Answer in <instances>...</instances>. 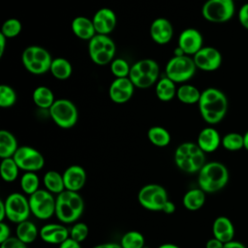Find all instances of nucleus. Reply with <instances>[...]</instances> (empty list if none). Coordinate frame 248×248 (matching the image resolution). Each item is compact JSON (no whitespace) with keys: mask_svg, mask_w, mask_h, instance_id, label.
Masks as SVG:
<instances>
[{"mask_svg":"<svg viewBox=\"0 0 248 248\" xmlns=\"http://www.w3.org/2000/svg\"><path fill=\"white\" fill-rule=\"evenodd\" d=\"M198 106L202 119L210 125H215L225 117L229 102L223 91L215 87H208L202 91Z\"/></svg>","mask_w":248,"mask_h":248,"instance_id":"f257e3e1","label":"nucleus"},{"mask_svg":"<svg viewBox=\"0 0 248 248\" xmlns=\"http://www.w3.org/2000/svg\"><path fill=\"white\" fill-rule=\"evenodd\" d=\"M227 167L216 161L205 163L198 172V184L204 193H216L222 190L229 182Z\"/></svg>","mask_w":248,"mask_h":248,"instance_id":"f03ea898","label":"nucleus"},{"mask_svg":"<svg viewBox=\"0 0 248 248\" xmlns=\"http://www.w3.org/2000/svg\"><path fill=\"white\" fill-rule=\"evenodd\" d=\"M84 202L78 192L64 190L56 197L55 216L65 224L75 223L81 216Z\"/></svg>","mask_w":248,"mask_h":248,"instance_id":"7ed1b4c3","label":"nucleus"},{"mask_svg":"<svg viewBox=\"0 0 248 248\" xmlns=\"http://www.w3.org/2000/svg\"><path fill=\"white\" fill-rule=\"evenodd\" d=\"M176 167L187 172H199L205 164V153L194 142H183L177 146L174 152Z\"/></svg>","mask_w":248,"mask_h":248,"instance_id":"20e7f679","label":"nucleus"},{"mask_svg":"<svg viewBox=\"0 0 248 248\" xmlns=\"http://www.w3.org/2000/svg\"><path fill=\"white\" fill-rule=\"evenodd\" d=\"M159 65L150 58L141 59L131 66L129 78L139 88H148L157 82L159 77Z\"/></svg>","mask_w":248,"mask_h":248,"instance_id":"39448f33","label":"nucleus"},{"mask_svg":"<svg viewBox=\"0 0 248 248\" xmlns=\"http://www.w3.org/2000/svg\"><path fill=\"white\" fill-rule=\"evenodd\" d=\"M53 59L49 52L39 46L26 47L21 55V61L25 69L34 75H43L49 71Z\"/></svg>","mask_w":248,"mask_h":248,"instance_id":"423d86ee","label":"nucleus"},{"mask_svg":"<svg viewBox=\"0 0 248 248\" xmlns=\"http://www.w3.org/2000/svg\"><path fill=\"white\" fill-rule=\"evenodd\" d=\"M196 70L194 59L189 55H173L166 65V77L173 82L182 83L191 79Z\"/></svg>","mask_w":248,"mask_h":248,"instance_id":"0eeeda50","label":"nucleus"},{"mask_svg":"<svg viewBox=\"0 0 248 248\" xmlns=\"http://www.w3.org/2000/svg\"><path fill=\"white\" fill-rule=\"evenodd\" d=\"M234 0H207L202 8L203 18L213 23H224L234 15Z\"/></svg>","mask_w":248,"mask_h":248,"instance_id":"6e6552de","label":"nucleus"},{"mask_svg":"<svg viewBox=\"0 0 248 248\" xmlns=\"http://www.w3.org/2000/svg\"><path fill=\"white\" fill-rule=\"evenodd\" d=\"M49 115L53 122L63 129H70L74 127L78 118L77 107L68 99L55 100L49 108Z\"/></svg>","mask_w":248,"mask_h":248,"instance_id":"1a4fd4ad","label":"nucleus"},{"mask_svg":"<svg viewBox=\"0 0 248 248\" xmlns=\"http://www.w3.org/2000/svg\"><path fill=\"white\" fill-rule=\"evenodd\" d=\"M140 204L150 211H163L166 202L169 201L166 189L158 184L144 185L138 194Z\"/></svg>","mask_w":248,"mask_h":248,"instance_id":"9d476101","label":"nucleus"},{"mask_svg":"<svg viewBox=\"0 0 248 248\" xmlns=\"http://www.w3.org/2000/svg\"><path fill=\"white\" fill-rule=\"evenodd\" d=\"M31 213L38 219L46 220L55 214L56 199L47 190L39 189L29 197Z\"/></svg>","mask_w":248,"mask_h":248,"instance_id":"9b49d317","label":"nucleus"},{"mask_svg":"<svg viewBox=\"0 0 248 248\" xmlns=\"http://www.w3.org/2000/svg\"><path fill=\"white\" fill-rule=\"evenodd\" d=\"M7 218L13 222L19 224L28 220L31 213L29 200L20 193H12L4 201Z\"/></svg>","mask_w":248,"mask_h":248,"instance_id":"f8f14e48","label":"nucleus"},{"mask_svg":"<svg viewBox=\"0 0 248 248\" xmlns=\"http://www.w3.org/2000/svg\"><path fill=\"white\" fill-rule=\"evenodd\" d=\"M20 170L25 171H37L43 169L45 159L40 151L31 146H20L13 156Z\"/></svg>","mask_w":248,"mask_h":248,"instance_id":"ddd939ff","label":"nucleus"},{"mask_svg":"<svg viewBox=\"0 0 248 248\" xmlns=\"http://www.w3.org/2000/svg\"><path fill=\"white\" fill-rule=\"evenodd\" d=\"M197 69L212 72L220 68L222 64L221 52L213 46H202L195 55H193Z\"/></svg>","mask_w":248,"mask_h":248,"instance_id":"4468645a","label":"nucleus"},{"mask_svg":"<svg viewBox=\"0 0 248 248\" xmlns=\"http://www.w3.org/2000/svg\"><path fill=\"white\" fill-rule=\"evenodd\" d=\"M135 85L129 78H115L108 88L110 100L116 104L128 102L134 94Z\"/></svg>","mask_w":248,"mask_h":248,"instance_id":"2eb2a0df","label":"nucleus"},{"mask_svg":"<svg viewBox=\"0 0 248 248\" xmlns=\"http://www.w3.org/2000/svg\"><path fill=\"white\" fill-rule=\"evenodd\" d=\"M202 35L195 28L184 29L178 37V47L186 55H195L202 47Z\"/></svg>","mask_w":248,"mask_h":248,"instance_id":"dca6fc26","label":"nucleus"},{"mask_svg":"<svg viewBox=\"0 0 248 248\" xmlns=\"http://www.w3.org/2000/svg\"><path fill=\"white\" fill-rule=\"evenodd\" d=\"M92 21L97 34L108 35L116 27L117 17L111 9L102 8L95 13Z\"/></svg>","mask_w":248,"mask_h":248,"instance_id":"f3484780","label":"nucleus"},{"mask_svg":"<svg viewBox=\"0 0 248 248\" xmlns=\"http://www.w3.org/2000/svg\"><path fill=\"white\" fill-rule=\"evenodd\" d=\"M62 175L65 190L78 192L86 183V171L78 165L70 166L65 170Z\"/></svg>","mask_w":248,"mask_h":248,"instance_id":"a211bd4d","label":"nucleus"},{"mask_svg":"<svg viewBox=\"0 0 248 248\" xmlns=\"http://www.w3.org/2000/svg\"><path fill=\"white\" fill-rule=\"evenodd\" d=\"M173 35V27L170 21L165 17L154 19L150 25V36L158 45L168 44Z\"/></svg>","mask_w":248,"mask_h":248,"instance_id":"6ab92c4d","label":"nucleus"},{"mask_svg":"<svg viewBox=\"0 0 248 248\" xmlns=\"http://www.w3.org/2000/svg\"><path fill=\"white\" fill-rule=\"evenodd\" d=\"M221 137L218 131L212 127L203 128L197 140V144L204 153L214 152L221 144Z\"/></svg>","mask_w":248,"mask_h":248,"instance_id":"aec40b11","label":"nucleus"},{"mask_svg":"<svg viewBox=\"0 0 248 248\" xmlns=\"http://www.w3.org/2000/svg\"><path fill=\"white\" fill-rule=\"evenodd\" d=\"M213 237L221 242L228 243L234 238V227L232 222L226 216L217 217L212 224Z\"/></svg>","mask_w":248,"mask_h":248,"instance_id":"412c9836","label":"nucleus"},{"mask_svg":"<svg viewBox=\"0 0 248 248\" xmlns=\"http://www.w3.org/2000/svg\"><path fill=\"white\" fill-rule=\"evenodd\" d=\"M73 33L81 40H91L97 33L92 19L86 16H77L72 21Z\"/></svg>","mask_w":248,"mask_h":248,"instance_id":"4be33fe9","label":"nucleus"},{"mask_svg":"<svg viewBox=\"0 0 248 248\" xmlns=\"http://www.w3.org/2000/svg\"><path fill=\"white\" fill-rule=\"evenodd\" d=\"M18 149L16 137L7 130L0 131V157L2 159L11 158Z\"/></svg>","mask_w":248,"mask_h":248,"instance_id":"5701e85b","label":"nucleus"},{"mask_svg":"<svg viewBox=\"0 0 248 248\" xmlns=\"http://www.w3.org/2000/svg\"><path fill=\"white\" fill-rule=\"evenodd\" d=\"M205 202V193L201 188L191 189L183 196L182 203L190 211L199 210Z\"/></svg>","mask_w":248,"mask_h":248,"instance_id":"b1692460","label":"nucleus"},{"mask_svg":"<svg viewBox=\"0 0 248 248\" xmlns=\"http://www.w3.org/2000/svg\"><path fill=\"white\" fill-rule=\"evenodd\" d=\"M177 89L175 88V82L170 79L168 77L162 78L156 82L155 93L160 101L169 102L176 96Z\"/></svg>","mask_w":248,"mask_h":248,"instance_id":"393cba45","label":"nucleus"},{"mask_svg":"<svg viewBox=\"0 0 248 248\" xmlns=\"http://www.w3.org/2000/svg\"><path fill=\"white\" fill-rule=\"evenodd\" d=\"M49 71L55 78L63 80L71 77L73 72V67L70 61L67 60L66 58L57 57L52 60Z\"/></svg>","mask_w":248,"mask_h":248,"instance_id":"a878e982","label":"nucleus"},{"mask_svg":"<svg viewBox=\"0 0 248 248\" xmlns=\"http://www.w3.org/2000/svg\"><path fill=\"white\" fill-rule=\"evenodd\" d=\"M33 102L35 105L41 108H50V107L53 105L55 102L54 99V94L46 86L41 85L35 88L33 91Z\"/></svg>","mask_w":248,"mask_h":248,"instance_id":"bb28decb","label":"nucleus"},{"mask_svg":"<svg viewBox=\"0 0 248 248\" xmlns=\"http://www.w3.org/2000/svg\"><path fill=\"white\" fill-rule=\"evenodd\" d=\"M44 185L51 194H60L65 190L63 175L56 170H48L45 173Z\"/></svg>","mask_w":248,"mask_h":248,"instance_id":"cd10ccee","label":"nucleus"},{"mask_svg":"<svg viewBox=\"0 0 248 248\" xmlns=\"http://www.w3.org/2000/svg\"><path fill=\"white\" fill-rule=\"evenodd\" d=\"M39 232H38V229L35 226V224L26 220L17 224L16 233V237L19 240H21L25 244H29L36 240Z\"/></svg>","mask_w":248,"mask_h":248,"instance_id":"c85d7f7f","label":"nucleus"},{"mask_svg":"<svg viewBox=\"0 0 248 248\" xmlns=\"http://www.w3.org/2000/svg\"><path fill=\"white\" fill-rule=\"evenodd\" d=\"M202 92L192 84H182L176 91L177 99L187 105L199 103Z\"/></svg>","mask_w":248,"mask_h":248,"instance_id":"c756f323","label":"nucleus"},{"mask_svg":"<svg viewBox=\"0 0 248 248\" xmlns=\"http://www.w3.org/2000/svg\"><path fill=\"white\" fill-rule=\"evenodd\" d=\"M149 141L158 147H165L170 142V134L161 126H153L147 131Z\"/></svg>","mask_w":248,"mask_h":248,"instance_id":"7c9ffc66","label":"nucleus"},{"mask_svg":"<svg viewBox=\"0 0 248 248\" xmlns=\"http://www.w3.org/2000/svg\"><path fill=\"white\" fill-rule=\"evenodd\" d=\"M19 170L20 169L18 168L17 164L16 163L13 157L2 159V162L0 165V172L4 181L6 182L15 181L17 178Z\"/></svg>","mask_w":248,"mask_h":248,"instance_id":"2f4dec72","label":"nucleus"},{"mask_svg":"<svg viewBox=\"0 0 248 248\" xmlns=\"http://www.w3.org/2000/svg\"><path fill=\"white\" fill-rule=\"evenodd\" d=\"M222 146L229 151H237L244 148L243 135L235 132L226 134L221 140Z\"/></svg>","mask_w":248,"mask_h":248,"instance_id":"473e14b6","label":"nucleus"},{"mask_svg":"<svg viewBox=\"0 0 248 248\" xmlns=\"http://www.w3.org/2000/svg\"><path fill=\"white\" fill-rule=\"evenodd\" d=\"M113 46H115L114 42L108 35L96 34L91 40H89L88 52L89 55H91Z\"/></svg>","mask_w":248,"mask_h":248,"instance_id":"72a5a7b5","label":"nucleus"},{"mask_svg":"<svg viewBox=\"0 0 248 248\" xmlns=\"http://www.w3.org/2000/svg\"><path fill=\"white\" fill-rule=\"evenodd\" d=\"M39 176L33 171H25L20 178L21 190L27 195H32L37 192L39 190Z\"/></svg>","mask_w":248,"mask_h":248,"instance_id":"f704fd0d","label":"nucleus"},{"mask_svg":"<svg viewBox=\"0 0 248 248\" xmlns=\"http://www.w3.org/2000/svg\"><path fill=\"white\" fill-rule=\"evenodd\" d=\"M120 245L122 248H143L144 237L140 232L130 231L122 236Z\"/></svg>","mask_w":248,"mask_h":248,"instance_id":"c9c22d12","label":"nucleus"},{"mask_svg":"<svg viewBox=\"0 0 248 248\" xmlns=\"http://www.w3.org/2000/svg\"><path fill=\"white\" fill-rule=\"evenodd\" d=\"M16 102V91L7 84H1L0 85V107L10 108V107H13Z\"/></svg>","mask_w":248,"mask_h":248,"instance_id":"e433bc0d","label":"nucleus"},{"mask_svg":"<svg viewBox=\"0 0 248 248\" xmlns=\"http://www.w3.org/2000/svg\"><path fill=\"white\" fill-rule=\"evenodd\" d=\"M21 28H22V25L18 19L9 18L3 23L1 28V33L7 39H11V38L16 37L20 33Z\"/></svg>","mask_w":248,"mask_h":248,"instance_id":"4c0bfd02","label":"nucleus"},{"mask_svg":"<svg viewBox=\"0 0 248 248\" xmlns=\"http://www.w3.org/2000/svg\"><path fill=\"white\" fill-rule=\"evenodd\" d=\"M131 66L122 58H115L111 61L110 71L115 78H128Z\"/></svg>","mask_w":248,"mask_h":248,"instance_id":"58836bf2","label":"nucleus"},{"mask_svg":"<svg viewBox=\"0 0 248 248\" xmlns=\"http://www.w3.org/2000/svg\"><path fill=\"white\" fill-rule=\"evenodd\" d=\"M89 230L88 227L85 223L82 222H78L76 223L70 230V237L77 242H82L83 240L86 239L88 235Z\"/></svg>","mask_w":248,"mask_h":248,"instance_id":"ea45409f","label":"nucleus"},{"mask_svg":"<svg viewBox=\"0 0 248 248\" xmlns=\"http://www.w3.org/2000/svg\"><path fill=\"white\" fill-rule=\"evenodd\" d=\"M70 237V231L63 225H61L54 233L50 236L47 243L50 244H62L64 241H66Z\"/></svg>","mask_w":248,"mask_h":248,"instance_id":"a19ab883","label":"nucleus"},{"mask_svg":"<svg viewBox=\"0 0 248 248\" xmlns=\"http://www.w3.org/2000/svg\"><path fill=\"white\" fill-rule=\"evenodd\" d=\"M61 225L60 224H47V225H45L41 230H40V237L43 241L45 242H48L50 236L54 233V232L60 227Z\"/></svg>","mask_w":248,"mask_h":248,"instance_id":"79ce46f5","label":"nucleus"},{"mask_svg":"<svg viewBox=\"0 0 248 248\" xmlns=\"http://www.w3.org/2000/svg\"><path fill=\"white\" fill-rule=\"evenodd\" d=\"M1 248H27V246L16 236H11L1 243Z\"/></svg>","mask_w":248,"mask_h":248,"instance_id":"37998d69","label":"nucleus"},{"mask_svg":"<svg viewBox=\"0 0 248 248\" xmlns=\"http://www.w3.org/2000/svg\"><path fill=\"white\" fill-rule=\"evenodd\" d=\"M240 25L248 30V3L243 4L237 14Z\"/></svg>","mask_w":248,"mask_h":248,"instance_id":"c03bdc74","label":"nucleus"},{"mask_svg":"<svg viewBox=\"0 0 248 248\" xmlns=\"http://www.w3.org/2000/svg\"><path fill=\"white\" fill-rule=\"evenodd\" d=\"M10 234H11V230L9 226L4 222H0V242L2 243L6 239L11 237Z\"/></svg>","mask_w":248,"mask_h":248,"instance_id":"a18cd8bd","label":"nucleus"},{"mask_svg":"<svg viewBox=\"0 0 248 248\" xmlns=\"http://www.w3.org/2000/svg\"><path fill=\"white\" fill-rule=\"evenodd\" d=\"M59 248H81V246L79 242H77L76 240L69 237L66 241L59 245Z\"/></svg>","mask_w":248,"mask_h":248,"instance_id":"49530a36","label":"nucleus"},{"mask_svg":"<svg viewBox=\"0 0 248 248\" xmlns=\"http://www.w3.org/2000/svg\"><path fill=\"white\" fill-rule=\"evenodd\" d=\"M223 247H224V243L215 237L208 239L205 243V248H223Z\"/></svg>","mask_w":248,"mask_h":248,"instance_id":"de8ad7c7","label":"nucleus"},{"mask_svg":"<svg viewBox=\"0 0 248 248\" xmlns=\"http://www.w3.org/2000/svg\"><path fill=\"white\" fill-rule=\"evenodd\" d=\"M223 248H246V246L243 243L233 239V240H232V241H230L228 243H225Z\"/></svg>","mask_w":248,"mask_h":248,"instance_id":"09e8293b","label":"nucleus"},{"mask_svg":"<svg viewBox=\"0 0 248 248\" xmlns=\"http://www.w3.org/2000/svg\"><path fill=\"white\" fill-rule=\"evenodd\" d=\"M163 211H164L165 213H167V214H171V213H173V212L175 211V205H174V203L169 200V201L166 202V204H165V206H164V208H163Z\"/></svg>","mask_w":248,"mask_h":248,"instance_id":"8fccbe9b","label":"nucleus"},{"mask_svg":"<svg viewBox=\"0 0 248 248\" xmlns=\"http://www.w3.org/2000/svg\"><path fill=\"white\" fill-rule=\"evenodd\" d=\"M6 45H7V38L2 33H0V57H2L4 54Z\"/></svg>","mask_w":248,"mask_h":248,"instance_id":"3c124183","label":"nucleus"},{"mask_svg":"<svg viewBox=\"0 0 248 248\" xmlns=\"http://www.w3.org/2000/svg\"><path fill=\"white\" fill-rule=\"evenodd\" d=\"M93 248H122V246L120 244H117V243H103V244H99V245H96L95 247Z\"/></svg>","mask_w":248,"mask_h":248,"instance_id":"603ef678","label":"nucleus"},{"mask_svg":"<svg viewBox=\"0 0 248 248\" xmlns=\"http://www.w3.org/2000/svg\"><path fill=\"white\" fill-rule=\"evenodd\" d=\"M6 217H7V214H6L5 202L4 201H0V222H3Z\"/></svg>","mask_w":248,"mask_h":248,"instance_id":"864d4df0","label":"nucleus"},{"mask_svg":"<svg viewBox=\"0 0 248 248\" xmlns=\"http://www.w3.org/2000/svg\"><path fill=\"white\" fill-rule=\"evenodd\" d=\"M158 248H180V247L175 244H172V243H165V244L160 245Z\"/></svg>","mask_w":248,"mask_h":248,"instance_id":"5fc2aeb1","label":"nucleus"},{"mask_svg":"<svg viewBox=\"0 0 248 248\" xmlns=\"http://www.w3.org/2000/svg\"><path fill=\"white\" fill-rule=\"evenodd\" d=\"M243 139H244V149L248 151V131H246L245 134L243 135Z\"/></svg>","mask_w":248,"mask_h":248,"instance_id":"6e6d98bb","label":"nucleus"}]
</instances>
